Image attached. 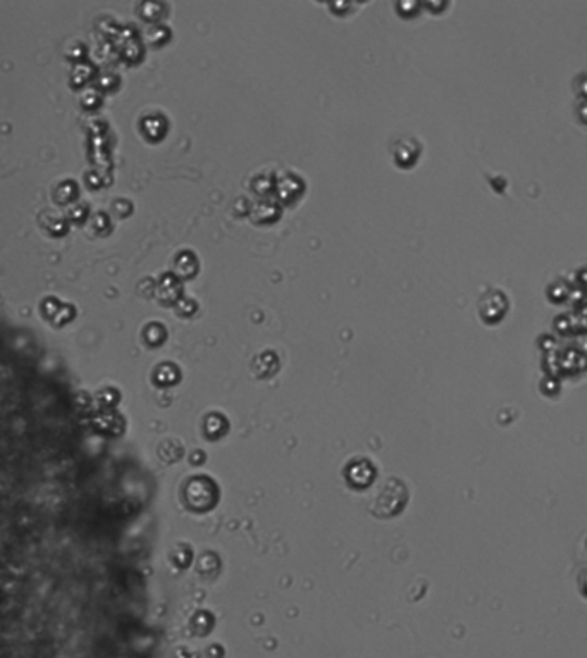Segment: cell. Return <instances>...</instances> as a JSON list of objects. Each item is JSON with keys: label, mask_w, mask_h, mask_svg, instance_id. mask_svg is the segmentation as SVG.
I'll list each match as a JSON object with an SVG mask.
<instances>
[{"label": "cell", "mask_w": 587, "mask_h": 658, "mask_svg": "<svg viewBox=\"0 0 587 658\" xmlns=\"http://www.w3.org/2000/svg\"><path fill=\"white\" fill-rule=\"evenodd\" d=\"M406 502V488L402 481L390 479L377 493L372 503V512L377 517H390L398 512Z\"/></svg>", "instance_id": "cell-1"}, {"label": "cell", "mask_w": 587, "mask_h": 658, "mask_svg": "<svg viewBox=\"0 0 587 658\" xmlns=\"http://www.w3.org/2000/svg\"><path fill=\"white\" fill-rule=\"evenodd\" d=\"M548 293H549V299H551L553 302L561 304L563 300L568 299V295H570V286L567 285V281H561L560 279V281L553 283V285L549 286Z\"/></svg>", "instance_id": "cell-5"}, {"label": "cell", "mask_w": 587, "mask_h": 658, "mask_svg": "<svg viewBox=\"0 0 587 658\" xmlns=\"http://www.w3.org/2000/svg\"><path fill=\"white\" fill-rule=\"evenodd\" d=\"M280 205L277 204H273V202H264V204H260L259 207H257V216L255 218L260 220V223H273V220H276L277 218H280Z\"/></svg>", "instance_id": "cell-4"}, {"label": "cell", "mask_w": 587, "mask_h": 658, "mask_svg": "<svg viewBox=\"0 0 587 658\" xmlns=\"http://www.w3.org/2000/svg\"><path fill=\"white\" fill-rule=\"evenodd\" d=\"M508 308V299L500 292V290H489L486 295L480 299L479 312L480 317L486 322H498L505 315Z\"/></svg>", "instance_id": "cell-2"}, {"label": "cell", "mask_w": 587, "mask_h": 658, "mask_svg": "<svg viewBox=\"0 0 587 658\" xmlns=\"http://www.w3.org/2000/svg\"><path fill=\"white\" fill-rule=\"evenodd\" d=\"M420 154V145L413 138L399 140L395 149V160L402 167H412Z\"/></svg>", "instance_id": "cell-3"}]
</instances>
